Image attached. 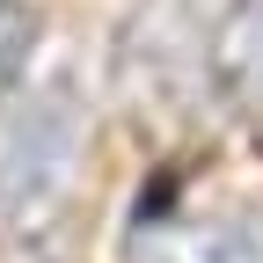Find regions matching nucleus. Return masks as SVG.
Instances as JSON below:
<instances>
[{"instance_id": "obj_1", "label": "nucleus", "mask_w": 263, "mask_h": 263, "mask_svg": "<svg viewBox=\"0 0 263 263\" xmlns=\"http://www.w3.org/2000/svg\"><path fill=\"white\" fill-rule=\"evenodd\" d=\"M73 161H81V103L73 95L29 103L8 132V146H0V212L15 227L44 219L73 183Z\"/></svg>"}, {"instance_id": "obj_2", "label": "nucleus", "mask_w": 263, "mask_h": 263, "mask_svg": "<svg viewBox=\"0 0 263 263\" xmlns=\"http://www.w3.org/2000/svg\"><path fill=\"white\" fill-rule=\"evenodd\" d=\"M212 73L227 88V103H256L263 95V0H241L234 15H227V37H219Z\"/></svg>"}, {"instance_id": "obj_3", "label": "nucleus", "mask_w": 263, "mask_h": 263, "mask_svg": "<svg viewBox=\"0 0 263 263\" xmlns=\"http://www.w3.org/2000/svg\"><path fill=\"white\" fill-rule=\"evenodd\" d=\"M139 263H256L241 227H161L139 241Z\"/></svg>"}, {"instance_id": "obj_4", "label": "nucleus", "mask_w": 263, "mask_h": 263, "mask_svg": "<svg viewBox=\"0 0 263 263\" xmlns=\"http://www.w3.org/2000/svg\"><path fill=\"white\" fill-rule=\"evenodd\" d=\"M37 44V15L22 8V0H0V95L22 81V59Z\"/></svg>"}]
</instances>
